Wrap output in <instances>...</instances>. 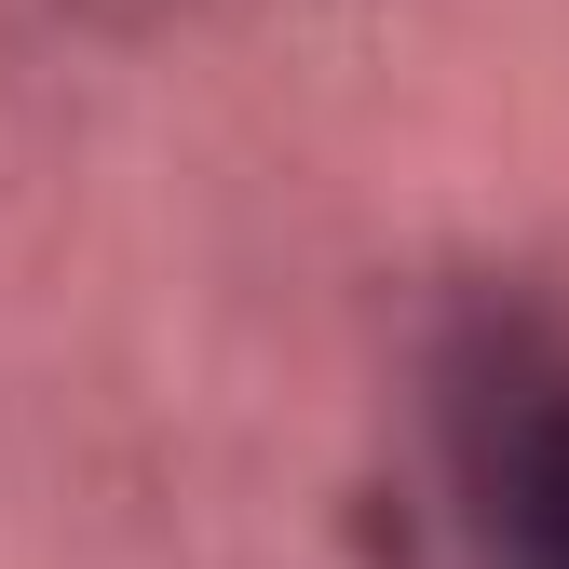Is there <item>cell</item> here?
<instances>
[{"instance_id":"1","label":"cell","mask_w":569,"mask_h":569,"mask_svg":"<svg viewBox=\"0 0 569 569\" xmlns=\"http://www.w3.org/2000/svg\"><path fill=\"white\" fill-rule=\"evenodd\" d=\"M488 488H502V502H488V516H502V542H516L529 569H569V380L516 407L502 475H488Z\"/></svg>"}]
</instances>
